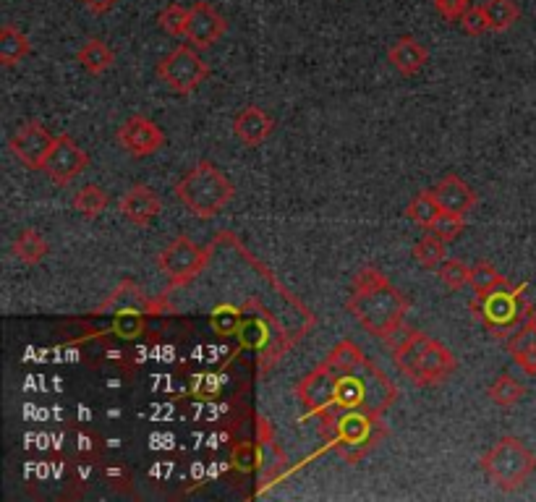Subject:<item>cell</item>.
<instances>
[{
	"instance_id": "cell-1",
	"label": "cell",
	"mask_w": 536,
	"mask_h": 502,
	"mask_svg": "<svg viewBox=\"0 0 536 502\" xmlns=\"http://www.w3.org/2000/svg\"><path fill=\"white\" fill-rule=\"evenodd\" d=\"M346 309L359 319L367 333L385 340L395 327L403 325L408 299L377 267H361L351 280V299Z\"/></svg>"
},
{
	"instance_id": "cell-2",
	"label": "cell",
	"mask_w": 536,
	"mask_h": 502,
	"mask_svg": "<svg viewBox=\"0 0 536 502\" xmlns=\"http://www.w3.org/2000/svg\"><path fill=\"white\" fill-rule=\"evenodd\" d=\"M393 361L395 367L419 387L440 385V382L450 380L458 369V359L453 356V351L424 333H416L406 346L393 351Z\"/></svg>"
},
{
	"instance_id": "cell-3",
	"label": "cell",
	"mask_w": 536,
	"mask_h": 502,
	"mask_svg": "<svg viewBox=\"0 0 536 502\" xmlns=\"http://www.w3.org/2000/svg\"><path fill=\"white\" fill-rule=\"evenodd\" d=\"M176 197L197 218H215L236 197V186L223 170L202 160L176 184Z\"/></svg>"
},
{
	"instance_id": "cell-4",
	"label": "cell",
	"mask_w": 536,
	"mask_h": 502,
	"mask_svg": "<svg viewBox=\"0 0 536 502\" xmlns=\"http://www.w3.org/2000/svg\"><path fill=\"white\" fill-rule=\"evenodd\" d=\"M484 474L503 492H516L536 471V458L518 437H503L482 458Z\"/></svg>"
},
{
	"instance_id": "cell-5",
	"label": "cell",
	"mask_w": 536,
	"mask_h": 502,
	"mask_svg": "<svg viewBox=\"0 0 536 502\" xmlns=\"http://www.w3.org/2000/svg\"><path fill=\"white\" fill-rule=\"evenodd\" d=\"M523 291H526V283L516 285V288L503 285V288H497L489 296H476L474 312H479L487 333L495 340L510 338L518 322L526 317V304L521 299Z\"/></svg>"
},
{
	"instance_id": "cell-6",
	"label": "cell",
	"mask_w": 536,
	"mask_h": 502,
	"mask_svg": "<svg viewBox=\"0 0 536 502\" xmlns=\"http://www.w3.org/2000/svg\"><path fill=\"white\" fill-rule=\"evenodd\" d=\"M210 76V66L202 61L194 45H178L157 63V79L178 95H189Z\"/></svg>"
},
{
	"instance_id": "cell-7",
	"label": "cell",
	"mask_w": 536,
	"mask_h": 502,
	"mask_svg": "<svg viewBox=\"0 0 536 502\" xmlns=\"http://www.w3.org/2000/svg\"><path fill=\"white\" fill-rule=\"evenodd\" d=\"M207 262H210V251L194 244L189 236H178L157 257V265L168 275L170 285H184L189 280H194L204 270Z\"/></svg>"
},
{
	"instance_id": "cell-8",
	"label": "cell",
	"mask_w": 536,
	"mask_h": 502,
	"mask_svg": "<svg viewBox=\"0 0 536 502\" xmlns=\"http://www.w3.org/2000/svg\"><path fill=\"white\" fill-rule=\"evenodd\" d=\"M53 144L55 136L37 121L21 123L19 129L11 134V139H8V147H11V152L16 155V160H19L21 165H27L29 170L45 168Z\"/></svg>"
},
{
	"instance_id": "cell-9",
	"label": "cell",
	"mask_w": 536,
	"mask_h": 502,
	"mask_svg": "<svg viewBox=\"0 0 536 502\" xmlns=\"http://www.w3.org/2000/svg\"><path fill=\"white\" fill-rule=\"evenodd\" d=\"M89 155L79 147V144L71 139L68 134L55 136L53 150L48 155V163H45V176L53 181L55 186H68L74 178H79L87 170Z\"/></svg>"
},
{
	"instance_id": "cell-10",
	"label": "cell",
	"mask_w": 536,
	"mask_h": 502,
	"mask_svg": "<svg viewBox=\"0 0 536 502\" xmlns=\"http://www.w3.org/2000/svg\"><path fill=\"white\" fill-rule=\"evenodd\" d=\"M335 385H338V374L322 361L314 372L301 377L299 385H296V395H299V401L304 403L312 414L330 419L335 406Z\"/></svg>"
},
{
	"instance_id": "cell-11",
	"label": "cell",
	"mask_w": 536,
	"mask_h": 502,
	"mask_svg": "<svg viewBox=\"0 0 536 502\" xmlns=\"http://www.w3.org/2000/svg\"><path fill=\"white\" fill-rule=\"evenodd\" d=\"M374 421H377V416L367 414V411H343L333 421H327L333 427L335 442H340L343 448H353L343 453L348 461H359L361 453L367 450L374 435Z\"/></svg>"
},
{
	"instance_id": "cell-12",
	"label": "cell",
	"mask_w": 536,
	"mask_h": 502,
	"mask_svg": "<svg viewBox=\"0 0 536 502\" xmlns=\"http://www.w3.org/2000/svg\"><path fill=\"white\" fill-rule=\"evenodd\" d=\"M118 144L129 152L131 157H147L163 150L165 134L155 121L144 116H131L129 121L121 123L118 129Z\"/></svg>"
},
{
	"instance_id": "cell-13",
	"label": "cell",
	"mask_w": 536,
	"mask_h": 502,
	"mask_svg": "<svg viewBox=\"0 0 536 502\" xmlns=\"http://www.w3.org/2000/svg\"><path fill=\"white\" fill-rule=\"evenodd\" d=\"M225 29H228V21H225V16L220 14L218 8L210 6V3L199 0V3H194V6L189 8V32H186V40L197 50L218 45Z\"/></svg>"
},
{
	"instance_id": "cell-14",
	"label": "cell",
	"mask_w": 536,
	"mask_h": 502,
	"mask_svg": "<svg viewBox=\"0 0 536 502\" xmlns=\"http://www.w3.org/2000/svg\"><path fill=\"white\" fill-rule=\"evenodd\" d=\"M160 210H163V204L150 186L136 184L121 197V215L136 228H150L160 218Z\"/></svg>"
},
{
	"instance_id": "cell-15",
	"label": "cell",
	"mask_w": 536,
	"mask_h": 502,
	"mask_svg": "<svg viewBox=\"0 0 536 502\" xmlns=\"http://www.w3.org/2000/svg\"><path fill=\"white\" fill-rule=\"evenodd\" d=\"M429 194L440 204V210L450 212V215H466L476 204V191L455 173L442 178L435 189H429Z\"/></svg>"
},
{
	"instance_id": "cell-16",
	"label": "cell",
	"mask_w": 536,
	"mask_h": 502,
	"mask_svg": "<svg viewBox=\"0 0 536 502\" xmlns=\"http://www.w3.org/2000/svg\"><path fill=\"white\" fill-rule=\"evenodd\" d=\"M387 61H390V66L401 76H414L427 66L429 50L427 45H421L416 37L403 34V37H398V40L390 45V50H387Z\"/></svg>"
},
{
	"instance_id": "cell-17",
	"label": "cell",
	"mask_w": 536,
	"mask_h": 502,
	"mask_svg": "<svg viewBox=\"0 0 536 502\" xmlns=\"http://www.w3.org/2000/svg\"><path fill=\"white\" fill-rule=\"evenodd\" d=\"M272 131H275V121L267 116L265 110L257 108V105H249V108H244L233 118V134L246 147H259Z\"/></svg>"
},
{
	"instance_id": "cell-18",
	"label": "cell",
	"mask_w": 536,
	"mask_h": 502,
	"mask_svg": "<svg viewBox=\"0 0 536 502\" xmlns=\"http://www.w3.org/2000/svg\"><path fill=\"white\" fill-rule=\"evenodd\" d=\"M76 61H79V66H82L87 74L100 76L105 74L108 68H113L116 53H113V48H110L105 40H100V37H89V40H84L79 53H76Z\"/></svg>"
},
{
	"instance_id": "cell-19",
	"label": "cell",
	"mask_w": 536,
	"mask_h": 502,
	"mask_svg": "<svg viewBox=\"0 0 536 502\" xmlns=\"http://www.w3.org/2000/svg\"><path fill=\"white\" fill-rule=\"evenodd\" d=\"M508 353L526 374H536V327L521 325L508 338Z\"/></svg>"
},
{
	"instance_id": "cell-20",
	"label": "cell",
	"mask_w": 536,
	"mask_h": 502,
	"mask_svg": "<svg viewBox=\"0 0 536 502\" xmlns=\"http://www.w3.org/2000/svg\"><path fill=\"white\" fill-rule=\"evenodd\" d=\"M14 254L21 265H37L48 257V241L34 228H21L14 238Z\"/></svg>"
},
{
	"instance_id": "cell-21",
	"label": "cell",
	"mask_w": 536,
	"mask_h": 502,
	"mask_svg": "<svg viewBox=\"0 0 536 502\" xmlns=\"http://www.w3.org/2000/svg\"><path fill=\"white\" fill-rule=\"evenodd\" d=\"M364 361H367V353L361 351V348L356 346L353 340H340L338 346L327 353L325 364L340 377V374L356 372V369H359Z\"/></svg>"
},
{
	"instance_id": "cell-22",
	"label": "cell",
	"mask_w": 536,
	"mask_h": 502,
	"mask_svg": "<svg viewBox=\"0 0 536 502\" xmlns=\"http://www.w3.org/2000/svg\"><path fill=\"white\" fill-rule=\"evenodd\" d=\"M32 53V42L24 32H19L16 27L6 24L0 29V63L3 66H14L21 58H27Z\"/></svg>"
},
{
	"instance_id": "cell-23",
	"label": "cell",
	"mask_w": 536,
	"mask_h": 502,
	"mask_svg": "<svg viewBox=\"0 0 536 502\" xmlns=\"http://www.w3.org/2000/svg\"><path fill=\"white\" fill-rule=\"evenodd\" d=\"M482 8L487 14L489 32H508L521 19V8L516 0H484Z\"/></svg>"
},
{
	"instance_id": "cell-24",
	"label": "cell",
	"mask_w": 536,
	"mask_h": 502,
	"mask_svg": "<svg viewBox=\"0 0 536 502\" xmlns=\"http://www.w3.org/2000/svg\"><path fill=\"white\" fill-rule=\"evenodd\" d=\"M523 395H526V387H523L516 377H510V374L495 377V382H492L487 390L489 401L500 408H513L518 401H521Z\"/></svg>"
},
{
	"instance_id": "cell-25",
	"label": "cell",
	"mask_w": 536,
	"mask_h": 502,
	"mask_svg": "<svg viewBox=\"0 0 536 502\" xmlns=\"http://www.w3.org/2000/svg\"><path fill=\"white\" fill-rule=\"evenodd\" d=\"M440 215V204L435 202V197H432L429 191H421V194H416V197L406 204V218L419 225V228H427V231Z\"/></svg>"
},
{
	"instance_id": "cell-26",
	"label": "cell",
	"mask_w": 536,
	"mask_h": 502,
	"mask_svg": "<svg viewBox=\"0 0 536 502\" xmlns=\"http://www.w3.org/2000/svg\"><path fill=\"white\" fill-rule=\"evenodd\" d=\"M108 202H110V197L105 194V189H100L97 184H89L74 197V210L79 212V215H84L87 220H95V218H100L102 212H105Z\"/></svg>"
},
{
	"instance_id": "cell-27",
	"label": "cell",
	"mask_w": 536,
	"mask_h": 502,
	"mask_svg": "<svg viewBox=\"0 0 536 502\" xmlns=\"http://www.w3.org/2000/svg\"><path fill=\"white\" fill-rule=\"evenodd\" d=\"M469 285L474 288L476 296H489V293L497 291V288L508 285V280L497 272V267L492 265V262H476V265L471 267Z\"/></svg>"
},
{
	"instance_id": "cell-28",
	"label": "cell",
	"mask_w": 536,
	"mask_h": 502,
	"mask_svg": "<svg viewBox=\"0 0 536 502\" xmlns=\"http://www.w3.org/2000/svg\"><path fill=\"white\" fill-rule=\"evenodd\" d=\"M411 254H414V262H419L421 267H440L445 262V241L435 233H427L419 244H414Z\"/></svg>"
},
{
	"instance_id": "cell-29",
	"label": "cell",
	"mask_w": 536,
	"mask_h": 502,
	"mask_svg": "<svg viewBox=\"0 0 536 502\" xmlns=\"http://www.w3.org/2000/svg\"><path fill=\"white\" fill-rule=\"evenodd\" d=\"M157 24L170 37H186V32H189V11L184 6H178V3H170L160 11Z\"/></svg>"
},
{
	"instance_id": "cell-30",
	"label": "cell",
	"mask_w": 536,
	"mask_h": 502,
	"mask_svg": "<svg viewBox=\"0 0 536 502\" xmlns=\"http://www.w3.org/2000/svg\"><path fill=\"white\" fill-rule=\"evenodd\" d=\"M440 280L448 291H461L471 280V267L463 265L461 259H445L440 265Z\"/></svg>"
},
{
	"instance_id": "cell-31",
	"label": "cell",
	"mask_w": 536,
	"mask_h": 502,
	"mask_svg": "<svg viewBox=\"0 0 536 502\" xmlns=\"http://www.w3.org/2000/svg\"><path fill=\"white\" fill-rule=\"evenodd\" d=\"M231 461L238 471L244 474H252V471L259 469L262 463V453H259L257 442H236L231 450Z\"/></svg>"
},
{
	"instance_id": "cell-32",
	"label": "cell",
	"mask_w": 536,
	"mask_h": 502,
	"mask_svg": "<svg viewBox=\"0 0 536 502\" xmlns=\"http://www.w3.org/2000/svg\"><path fill=\"white\" fill-rule=\"evenodd\" d=\"M463 231H466L463 215H450V212H442L440 218L432 223V228H429V233L440 236L445 244H450V241H455V238H461Z\"/></svg>"
},
{
	"instance_id": "cell-33",
	"label": "cell",
	"mask_w": 536,
	"mask_h": 502,
	"mask_svg": "<svg viewBox=\"0 0 536 502\" xmlns=\"http://www.w3.org/2000/svg\"><path fill=\"white\" fill-rule=\"evenodd\" d=\"M212 327H215V333L218 335H236L238 330H241V325H244V319H241V314L236 312V309H231V306H218L215 312H212Z\"/></svg>"
},
{
	"instance_id": "cell-34",
	"label": "cell",
	"mask_w": 536,
	"mask_h": 502,
	"mask_svg": "<svg viewBox=\"0 0 536 502\" xmlns=\"http://www.w3.org/2000/svg\"><path fill=\"white\" fill-rule=\"evenodd\" d=\"M113 333L121 338H139L144 333V317L136 312H118L113 317Z\"/></svg>"
},
{
	"instance_id": "cell-35",
	"label": "cell",
	"mask_w": 536,
	"mask_h": 502,
	"mask_svg": "<svg viewBox=\"0 0 536 502\" xmlns=\"http://www.w3.org/2000/svg\"><path fill=\"white\" fill-rule=\"evenodd\" d=\"M238 338H241V346L246 348H259L267 343V327L265 322L252 319V322H244L241 330H238Z\"/></svg>"
},
{
	"instance_id": "cell-36",
	"label": "cell",
	"mask_w": 536,
	"mask_h": 502,
	"mask_svg": "<svg viewBox=\"0 0 536 502\" xmlns=\"http://www.w3.org/2000/svg\"><path fill=\"white\" fill-rule=\"evenodd\" d=\"M461 27H463V32L471 34V37H482L484 32H489V21H487V14H484V8L471 6L469 11L463 14Z\"/></svg>"
},
{
	"instance_id": "cell-37",
	"label": "cell",
	"mask_w": 536,
	"mask_h": 502,
	"mask_svg": "<svg viewBox=\"0 0 536 502\" xmlns=\"http://www.w3.org/2000/svg\"><path fill=\"white\" fill-rule=\"evenodd\" d=\"M432 3H435V11L445 21H461L463 14L474 6L471 0H432Z\"/></svg>"
},
{
	"instance_id": "cell-38",
	"label": "cell",
	"mask_w": 536,
	"mask_h": 502,
	"mask_svg": "<svg viewBox=\"0 0 536 502\" xmlns=\"http://www.w3.org/2000/svg\"><path fill=\"white\" fill-rule=\"evenodd\" d=\"M82 3L87 6V11H92L95 16H105L116 8L118 0H82Z\"/></svg>"
},
{
	"instance_id": "cell-39",
	"label": "cell",
	"mask_w": 536,
	"mask_h": 502,
	"mask_svg": "<svg viewBox=\"0 0 536 502\" xmlns=\"http://www.w3.org/2000/svg\"><path fill=\"white\" fill-rule=\"evenodd\" d=\"M526 325L536 327V304L526 306Z\"/></svg>"
}]
</instances>
